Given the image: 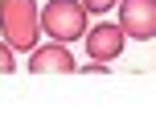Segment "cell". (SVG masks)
I'll list each match as a JSON object with an SVG mask.
<instances>
[{
	"mask_svg": "<svg viewBox=\"0 0 156 136\" xmlns=\"http://www.w3.org/2000/svg\"><path fill=\"white\" fill-rule=\"evenodd\" d=\"M41 37L37 0H0V41L12 54H29Z\"/></svg>",
	"mask_w": 156,
	"mask_h": 136,
	"instance_id": "obj_1",
	"label": "cell"
},
{
	"mask_svg": "<svg viewBox=\"0 0 156 136\" xmlns=\"http://www.w3.org/2000/svg\"><path fill=\"white\" fill-rule=\"evenodd\" d=\"M86 17L90 13H86L78 0H49V4L41 8V29L54 41H66V46H70V41H78L86 33Z\"/></svg>",
	"mask_w": 156,
	"mask_h": 136,
	"instance_id": "obj_2",
	"label": "cell"
},
{
	"mask_svg": "<svg viewBox=\"0 0 156 136\" xmlns=\"http://www.w3.org/2000/svg\"><path fill=\"white\" fill-rule=\"evenodd\" d=\"M78 4L86 8V13H94V17H103L107 8H115V0H78Z\"/></svg>",
	"mask_w": 156,
	"mask_h": 136,
	"instance_id": "obj_6",
	"label": "cell"
},
{
	"mask_svg": "<svg viewBox=\"0 0 156 136\" xmlns=\"http://www.w3.org/2000/svg\"><path fill=\"white\" fill-rule=\"evenodd\" d=\"M119 8V29L132 41H152L156 37V0H115Z\"/></svg>",
	"mask_w": 156,
	"mask_h": 136,
	"instance_id": "obj_3",
	"label": "cell"
},
{
	"mask_svg": "<svg viewBox=\"0 0 156 136\" xmlns=\"http://www.w3.org/2000/svg\"><path fill=\"white\" fill-rule=\"evenodd\" d=\"M12 70H16V58H12V50L0 41V74H12Z\"/></svg>",
	"mask_w": 156,
	"mask_h": 136,
	"instance_id": "obj_7",
	"label": "cell"
},
{
	"mask_svg": "<svg viewBox=\"0 0 156 136\" xmlns=\"http://www.w3.org/2000/svg\"><path fill=\"white\" fill-rule=\"evenodd\" d=\"M86 54L94 58V62H115L119 54H123V29H119V21H99L90 29V25H86Z\"/></svg>",
	"mask_w": 156,
	"mask_h": 136,
	"instance_id": "obj_4",
	"label": "cell"
},
{
	"mask_svg": "<svg viewBox=\"0 0 156 136\" xmlns=\"http://www.w3.org/2000/svg\"><path fill=\"white\" fill-rule=\"evenodd\" d=\"M29 70L33 74H70L74 58L66 50V41H54V46H33L29 50Z\"/></svg>",
	"mask_w": 156,
	"mask_h": 136,
	"instance_id": "obj_5",
	"label": "cell"
}]
</instances>
